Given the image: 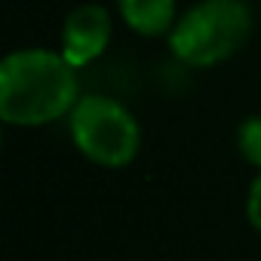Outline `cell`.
<instances>
[{
    "label": "cell",
    "instance_id": "obj_1",
    "mask_svg": "<svg viewBox=\"0 0 261 261\" xmlns=\"http://www.w3.org/2000/svg\"><path fill=\"white\" fill-rule=\"evenodd\" d=\"M77 68L49 49H19L0 65V117L10 126H43L74 111Z\"/></svg>",
    "mask_w": 261,
    "mask_h": 261
},
{
    "label": "cell",
    "instance_id": "obj_2",
    "mask_svg": "<svg viewBox=\"0 0 261 261\" xmlns=\"http://www.w3.org/2000/svg\"><path fill=\"white\" fill-rule=\"evenodd\" d=\"M252 13L243 0H203L172 28L169 46L191 68H209L230 59L249 37Z\"/></svg>",
    "mask_w": 261,
    "mask_h": 261
},
{
    "label": "cell",
    "instance_id": "obj_3",
    "mask_svg": "<svg viewBox=\"0 0 261 261\" xmlns=\"http://www.w3.org/2000/svg\"><path fill=\"white\" fill-rule=\"evenodd\" d=\"M68 126L80 154L98 166H126L142 145L136 117L105 95H83L68 114Z\"/></svg>",
    "mask_w": 261,
    "mask_h": 261
},
{
    "label": "cell",
    "instance_id": "obj_4",
    "mask_svg": "<svg viewBox=\"0 0 261 261\" xmlns=\"http://www.w3.org/2000/svg\"><path fill=\"white\" fill-rule=\"evenodd\" d=\"M111 40V16L98 4H83L68 13L65 28H62V56L74 65L83 68L95 62Z\"/></svg>",
    "mask_w": 261,
    "mask_h": 261
},
{
    "label": "cell",
    "instance_id": "obj_5",
    "mask_svg": "<svg viewBox=\"0 0 261 261\" xmlns=\"http://www.w3.org/2000/svg\"><path fill=\"white\" fill-rule=\"evenodd\" d=\"M123 22L139 34H163L175 22V0H117Z\"/></svg>",
    "mask_w": 261,
    "mask_h": 261
},
{
    "label": "cell",
    "instance_id": "obj_6",
    "mask_svg": "<svg viewBox=\"0 0 261 261\" xmlns=\"http://www.w3.org/2000/svg\"><path fill=\"white\" fill-rule=\"evenodd\" d=\"M237 145H240V154L261 169V117H249L240 123L237 129Z\"/></svg>",
    "mask_w": 261,
    "mask_h": 261
},
{
    "label": "cell",
    "instance_id": "obj_7",
    "mask_svg": "<svg viewBox=\"0 0 261 261\" xmlns=\"http://www.w3.org/2000/svg\"><path fill=\"white\" fill-rule=\"evenodd\" d=\"M246 215H249L252 227L261 230V169H258V178H255L252 188H249V197H246Z\"/></svg>",
    "mask_w": 261,
    "mask_h": 261
}]
</instances>
